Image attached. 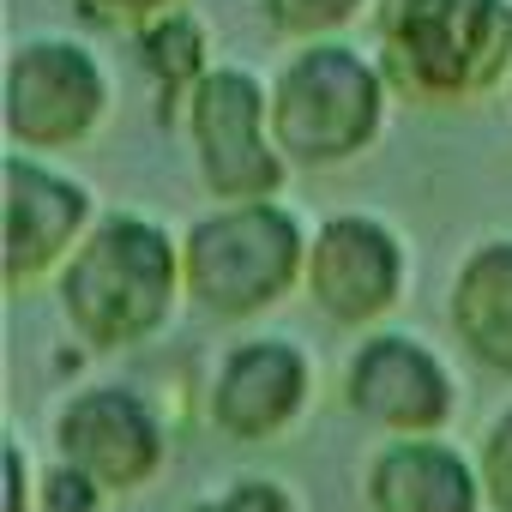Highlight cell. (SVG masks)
<instances>
[{"instance_id": "obj_12", "label": "cell", "mask_w": 512, "mask_h": 512, "mask_svg": "<svg viewBox=\"0 0 512 512\" xmlns=\"http://www.w3.org/2000/svg\"><path fill=\"white\" fill-rule=\"evenodd\" d=\"M368 494H374L380 512H470L476 506V476L464 470L458 452L410 440V446H392L374 464Z\"/></svg>"}, {"instance_id": "obj_3", "label": "cell", "mask_w": 512, "mask_h": 512, "mask_svg": "<svg viewBox=\"0 0 512 512\" xmlns=\"http://www.w3.org/2000/svg\"><path fill=\"white\" fill-rule=\"evenodd\" d=\"M302 229L272 205H241L193 223L187 235V290L211 314H260L296 284Z\"/></svg>"}, {"instance_id": "obj_20", "label": "cell", "mask_w": 512, "mask_h": 512, "mask_svg": "<svg viewBox=\"0 0 512 512\" xmlns=\"http://www.w3.org/2000/svg\"><path fill=\"white\" fill-rule=\"evenodd\" d=\"M7 482H13V500H7V512H25V458H19V446L7 452Z\"/></svg>"}, {"instance_id": "obj_15", "label": "cell", "mask_w": 512, "mask_h": 512, "mask_svg": "<svg viewBox=\"0 0 512 512\" xmlns=\"http://www.w3.org/2000/svg\"><path fill=\"white\" fill-rule=\"evenodd\" d=\"M260 7L284 37H326L362 13V0H260Z\"/></svg>"}, {"instance_id": "obj_2", "label": "cell", "mask_w": 512, "mask_h": 512, "mask_svg": "<svg viewBox=\"0 0 512 512\" xmlns=\"http://www.w3.org/2000/svg\"><path fill=\"white\" fill-rule=\"evenodd\" d=\"M169 296H175V253L163 229L133 217L103 223L67 272V314L97 350L139 344L145 332H157Z\"/></svg>"}, {"instance_id": "obj_9", "label": "cell", "mask_w": 512, "mask_h": 512, "mask_svg": "<svg viewBox=\"0 0 512 512\" xmlns=\"http://www.w3.org/2000/svg\"><path fill=\"white\" fill-rule=\"evenodd\" d=\"M350 404L386 428H440L446 422V404H452V386L446 374L434 368L428 350H416L410 338H374L356 368H350Z\"/></svg>"}, {"instance_id": "obj_18", "label": "cell", "mask_w": 512, "mask_h": 512, "mask_svg": "<svg viewBox=\"0 0 512 512\" xmlns=\"http://www.w3.org/2000/svg\"><path fill=\"white\" fill-rule=\"evenodd\" d=\"M49 506H55V512H91V506H97V482H91L79 464H61L55 482H49Z\"/></svg>"}, {"instance_id": "obj_4", "label": "cell", "mask_w": 512, "mask_h": 512, "mask_svg": "<svg viewBox=\"0 0 512 512\" xmlns=\"http://www.w3.org/2000/svg\"><path fill=\"white\" fill-rule=\"evenodd\" d=\"M380 127V73L356 49H308L284 67L272 97V133L302 163H338Z\"/></svg>"}, {"instance_id": "obj_13", "label": "cell", "mask_w": 512, "mask_h": 512, "mask_svg": "<svg viewBox=\"0 0 512 512\" xmlns=\"http://www.w3.org/2000/svg\"><path fill=\"white\" fill-rule=\"evenodd\" d=\"M452 320H458V338L476 362L512 374V241L482 247L458 272Z\"/></svg>"}, {"instance_id": "obj_8", "label": "cell", "mask_w": 512, "mask_h": 512, "mask_svg": "<svg viewBox=\"0 0 512 512\" xmlns=\"http://www.w3.org/2000/svg\"><path fill=\"white\" fill-rule=\"evenodd\" d=\"M61 452L97 488H133L157 470V422L133 392H85L61 422Z\"/></svg>"}, {"instance_id": "obj_7", "label": "cell", "mask_w": 512, "mask_h": 512, "mask_svg": "<svg viewBox=\"0 0 512 512\" xmlns=\"http://www.w3.org/2000/svg\"><path fill=\"white\" fill-rule=\"evenodd\" d=\"M314 296L332 320L362 326L398 302V247L368 217H332L314 241Z\"/></svg>"}, {"instance_id": "obj_16", "label": "cell", "mask_w": 512, "mask_h": 512, "mask_svg": "<svg viewBox=\"0 0 512 512\" xmlns=\"http://www.w3.org/2000/svg\"><path fill=\"white\" fill-rule=\"evenodd\" d=\"M482 482H488V500L500 512H512V410L494 422V434L482 446Z\"/></svg>"}, {"instance_id": "obj_17", "label": "cell", "mask_w": 512, "mask_h": 512, "mask_svg": "<svg viewBox=\"0 0 512 512\" xmlns=\"http://www.w3.org/2000/svg\"><path fill=\"white\" fill-rule=\"evenodd\" d=\"M79 7V19L85 25H151V19H163L175 0H73Z\"/></svg>"}, {"instance_id": "obj_19", "label": "cell", "mask_w": 512, "mask_h": 512, "mask_svg": "<svg viewBox=\"0 0 512 512\" xmlns=\"http://www.w3.org/2000/svg\"><path fill=\"white\" fill-rule=\"evenodd\" d=\"M199 512H290V500H284L272 482H241V488H229L223 500H211V506H199Z\"/></svg>"}, {"instance_id": "obj_10", "label": "cell", "mask_w": 512, "mask_h": 512, "mask_svg": "<svg viewBox=\"0 0 512 512\" xmlns=\"http://www.w3.org/2000/svg\"><path fill=\"white\" fill-rule=\"evenodd\" d=\"M85 223V193L25 157L7 163V272L37 278Z\"/></svg>"}, {"instance_id": "obj_1", "label": "cell", "mask_w": 512, "mask_h": 512, "mask_svg": "<svg viewBox=\"0 0 512 512\" xmlns=\"http://www.w3.org/2000/svg\"><path fill=\"white\" fill-rule=\"evenodd\" d=\"M380 43L410 97H470L512 61V0H386Z\"/></svg>"}, {"instance_id": "obj_5", "label": "cell", "mask_w": 512, "mask_h": 512, "mask_svg": "<svg viewBox=\"0 0 512 512\" xmlns=\"http://www.w3.org/2000/svg\"><path fill=\"white\" fill-rule=\"evenodd\" d=\"M193 145H199V169L211 181V193L223 199H266L284 175L278 157L266 145V97L247 73L217 67L199 79L193 91Z\"/></svg>"}, {"instance_id": "obj_6", "label": "cell", "mask_w": 512, "mask_h": 512, "mask_svg": "<svg viewBox=\"0 0 512 512\" xmlns=\"http://www.w3.org/2000/svg\"><path fill=\"white\" fill-rule=\"evenodd\" d=\"M103 109V73L79 43H31L7 73V127L19 145H73Z\"/></svg>"}, {"instance_id": "obj_14", "label": "cell", "mask_w": 512, "mask_h": 512, "mask_svg": "<svg viewBox=\"0 0 512 512\" xmlns=\"http://www.w3.org/2000/svg\"><path fill=\"white\" fill-rule=\"evenodd\" d=\"M139 55H145V67H151V79L163 85V103H193V91H199V79H205V37H199V25L193 19H181V13H163V19H151L145 31H139Z\"/></svg>"}, {"instance_id": "obj_11", "label": "cell", "mask_w": 512, "mask_h": 512, "mask_svg": "<svg viewBox=\"0 0 512 512\" xmlns=\"http://www.w3.org/2000/svg\"><path fill=\"white\" fill-rule=\"evenodd\" d=\"M302 392H308V368H302L296 350L247 344V350L229 356V368L217 380V422L241 440H266L296 416Z\"/></svg>"}]
</instances>
